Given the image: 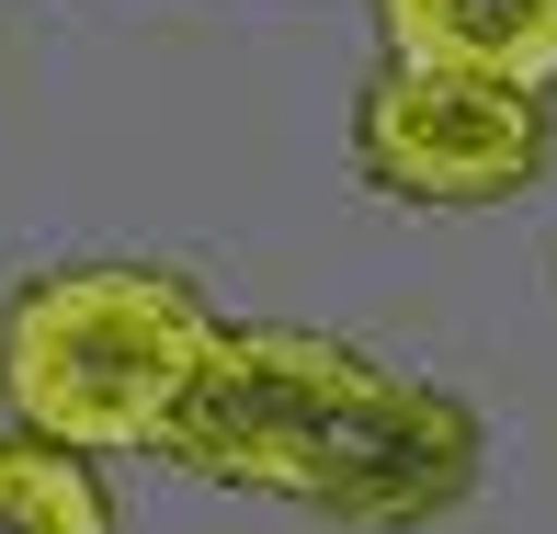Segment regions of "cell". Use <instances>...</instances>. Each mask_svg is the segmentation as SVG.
Here are the masks:
<instances>
[{
  "instance_id": "6da1fadb",
  "label": "cell",
  "mask_w": 557,
  "mask_h": 534,
  "mask_svg": "<svg viewBox=\"0 0 557 534\" xmlns=\"http://www.w3.org/2000/svg\"><path fill=\"white\" fill-rule=\"evenodd\" d=\"M160 455L216 489L296 500L319 523L410 534L478 489V410L410 364H375L364 341H331V330L216 319Z\"/></svg>"
},
{
  "instance_id": "7a4b0ae2",
  "label": "cell",
  "mask_w": 557,
  "mask_h": 534,
  "mask_svg": "<svg viewBox=\"0 0 557 534\" xmlns=\"http://www.w3.org/2000/svg\"><path fill=\"white\" fill-rule=\"evenodd\" d=\"M216 308L160 262H69L0 308V410L69 455H160Z\"/></svg>"
},
{
  "instance_id": "3957f363",
  "label": "cell",
  "mask_w": 557,
  "mask_h": 534,
  "mask_svg": "<svg viewBox=\"0 0 557 534\" xmlns=\"http://www.w3.org/2000/svg\"><path fill=\"white\" fill-rule=\"evenodd\" d=\"M352 160L387 206H512L546 171V91L387 46L352 103Z\"/></svg>"
},
{
  "instance_id": "5b68a950",
  "label": "cell",
  "mask_w": 557,
  "mask_h": 534,
  "mask_svg": "<svg viewBox=\"0 0 557 534\" xmlns=\"http://www.w3.org/2000/svg\"><path fill=\"white\" fill-rule=\"evenodd\" d=\"M0 534H114V500L91 477V455L0 432Z\"/></svg>"
},
{
  "instance_id": "277c9868",
  "label": "cell",
  "mask_w": 557,
  "mask_h": 534,
  "mask_svg": "<svg viewBox=\"0 0 557 534\" xmlns=\"http://www.w3.org/2000/svg\"><path fill=\"white\" fill-rule=\"evenodd\" d=\"M375 23L410 58H467L523 91L557 80V0H375Z\"/></svg>"
}]
</instances>
